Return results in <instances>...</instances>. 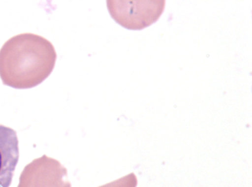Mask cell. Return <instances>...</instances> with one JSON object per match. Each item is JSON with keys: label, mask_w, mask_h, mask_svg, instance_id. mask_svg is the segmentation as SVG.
<instances>
[{"label": "cell", "mask_w": 252, "mask_h": 187, "mask_svg": "<svg viewBox=\"0 0 252 187\" xmlns=\"http://www.w3.org/2000/svg\"><path fill=\"white\" fill-rule=\"evenodd\" d=\"M56 59L55 47L47 39L32 33L15 35L0 50V78L16 89L34 88L50 76Z\"/></svg>", "instance_id": "1"}, {"label": "cell", "mask_w": 252, "mask_h": 187, "mask_svg": "<svg viewBox=\"0 0 252 187\" xmlns=\"http://www.w3.org/2000/svg\"><path fill=\"white\" fill-rule=\"evenodd\" d=\"M113 19L129 30H142L155 23L163 14L165 1H108Z\"/></svg>", "instance_id": "2"}, {"label": "cell", "mask_w": 252, "mask_h": 187, "mask_svg": "<svg viewBox=\"0 0 252 187\" xmlns=\"http://www.w3.org/2000/svg\"><path fill=\"white\" fill-rule=\"evenodd\" d=\"M18 187H72L68 172L59 160L43 155L26 166Z\"/></svg>", "instance_id": "3"}, {"label": "cell", "mask_w": 252, "mask_h": 187, "mask_svg": "<svg viewBox=\"0 0 252 187\" xmlns=\"http://www.w3.org/2000/svg\"><path fill=\"white\" fill-rule=\"evenodd\" d=\"M14 129L0 125V187H10L19 160V146Z\"/></svg>", "instance_id": "4"}, {"label": "cell", "mask_w": 252, "mask_h": 187, "mask_svg": "<svg viewBox=\"0 0 252 187\" xmlns=\"http://www.w3.org/2000/svg\"><path fill=\"white\" fill-rule=\"evenodd\" d=\"M137 185H138L137 177L134 173H130L116 181L99 187H136Z\"/></svg>", "instance_id": "5"}]
</instances>
